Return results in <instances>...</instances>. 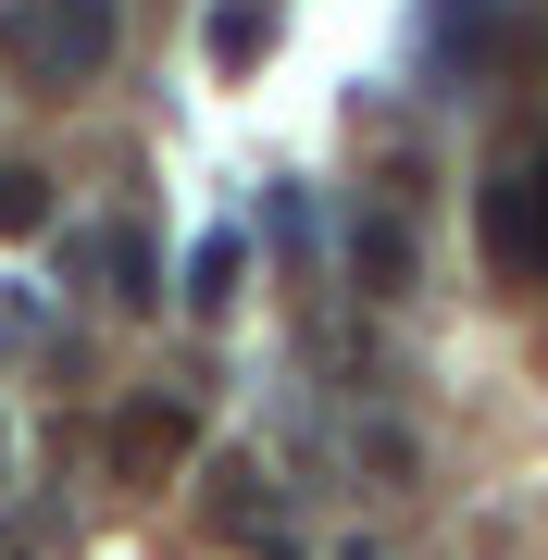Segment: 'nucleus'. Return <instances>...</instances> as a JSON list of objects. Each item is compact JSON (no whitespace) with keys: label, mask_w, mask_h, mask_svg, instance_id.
<instances>
[{"label":"nucleus","mask_w":548,"mask_h":560,"mask_svg":"<svg viewBox=\"0 0 548 560\" xmlns=\"http://www.w3.org/2000/svg\"><path fill=\"white\" fill-rule=\"evenodd\" d=\"M263 38H275L263 0H224V13H212V62H224V75H237V62H263Z\"/></svg>","instance_id":"nucleus-7"},{"label":"nucleus","mask_w":548,"mask_h":560,"mask_svg":"<svg viewBox=\"0 0 548 560\" xmlns=\"http://www.w3.org/2000/svg\"><path fill=\"white\" fill-rule=\"evenodd\" d=\"M224 287H237V237H200V261H187V300H200V312H212V300H224Z\"/></svg>","instance_id":"nucleus-9"},{"label":"nucleus","mask_w":548,"mask_h":560,"mask_svg":"<svg viewBox=\"0 0 548 560\" xmlns=\"http://www.w3.org/2000/svg\"><path fill=\"white\" fill-rule=\"evenodd\" d=\"M101 275H113V300H125V312H150V300H163V261H150L138 224H113V237H101Z\"/></svg>","instance_id":"nucleus-5"},{"label":"nucleus","mask_w":548,"mask_h":560,"mask_svg":"<svg viewBox=\"0 0 548 560\" xmlns=\"http://www.w3.org/2000/svg\"><path fill=\"white\" fill-rule=\"evenodd\" d=\"M487 25H499V0H436V13H424V38H436V50H474Z\"/></svg>","instance_id":"nucleus-8"},{"label":"nucleus","mask_w":548,"mask_h":560,"mask_svg":"<svg viewBox=\"0 0 548 560\" xmlns=\"http://www.w3.org/2000/svg\"><path fill=\"white\" fill-rule=\"evenodd\" d=\"M50 224V175L38 162H0V237H38Z\"/></svg>","instance_id":"nucleus-6"},{"label":"nucleus","mask_w":548,"mask_h":560,"mask_svg":"<svg viewBox=\"0 0 548 560\" xmlns=\"http://www.w3.org/2000/svg\"><path fill=\"white\" fill-rule=\"evenodd\" d=\"M349 275H362L374 300H399V287H411V224L399 212H362V224H349Z\"/></svg>","instance_id":"nucleus-4"},{"label":"nucleus","mask_w":548,"mask_h":560,"mask_svg":"<svg viewBox=\"0 0 548 560\" xmlns=\"http://www.w3.org/2000/svg\"><path fill=\"white\" fill-rule=\"evenodd\" d=\"M125 38V13L113 0H0V62H13L38 101H62V88H88L113 62Z\"/></svg>","instance_id":"nucleus-1"},{"label":"nucleus","mask_w":548,"mask_h":560,"mask_svg":"<svg viewBox=\"0 0 548 560\" xmlns=\"http://www.w3.org/2000/svg\"><path fill=\"white\" fill-rule=\"evenodd\" d=\"M187 460V411L175 399H125L113 411V486H163Z\"/></svg>","instance_id":"nucleus-3"},{"label":"nucleus","mask_w":548,"mask_h":560,"mask_svg":"<svg viewBox=\"0 0 548 560\" xmlns=\"http://www.w3.org/2000/svg\"><path fill=\"white\" fill-rule=\"evenodd\" d=\"M487 249L511 261V275H548V150H524V162L487 175Z\"/></svg>","instance_id":"nucleus-2"}]
</instances>
